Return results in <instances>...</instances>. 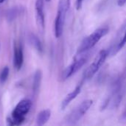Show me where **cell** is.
Here are the masks:
<instances>
[{
    "mask_svg": "<svg viewBox=\"0 0 126 126\" xmlns=\"http://www.w3.org/2000/svg\"><path fill=\"white\" fill-rule=\"evenodd\" d=\"M32 103L30 99H23L16 106L14 109L7 117V125L10 126H20L25 120L26 116L30 112Z\"/></svg>",
    "mask_w": 126,
    "mask_h": 126,
    "instance_id": "1",
    "label": "cell"
},
{
    "mask_svg": "<svg viewBox=\"0 0 126 126\" xmlns=\"http://www.w3.org/2000/svg\"><path fill=\"white\" fill-rule=\"evenodd\" d=\"M108 32L109 29L107 27H100L94 30L92 34L86 37L82 41L77 50V54L86 53L92 49Z\"/></svg>",
    "mask_w": 126,
    "mask_h": 126,
    "instance_id": "2",
    "label": "cell"
},
{
    "mask_svg": "<svg viewBox=\"0 0 126 126\" xmlns=\"http://www.w3.org/2000/svg\"><path fill=\"white\" fill-rule=\"evenodd\" d=\"M71 0H58V10L55 19V35L60 38L63 32L66 14L70 7Z\"/></svg>",
    "mask_w": 126,
    "mask_h": 126,
    "instance_id": "3",
    "label": "cell"
},
{
    "mask_svg": "<svg viewBox=\"0 0 126 126\" xmlns=\"http://www.w3.org/2000/svg\"><path fill=\"white\" fill-rule=\"evenodd\" d=\"M93 104L92 100H86L83 101L78 107L72 110L65 118L64 121L67 125L77 124L87 113Z\"/></svg>",
    "mask_w": 126,
    "mask_h": 126,
    "instance_id": "4",
    "label": "cell"
},
{
    "mask_svg": "<svg viewBox=\"0 0 126 126\" xmlns=\"http://www.w3.org/2000/svg\"><path fill=\"white\" fill-rule=\"evenodd\" d=\"M88 59V54L87 52L83 54H77L75 57L73 61L71 64H69L61 73V80H66L75 75L78 71H79L82 66L86 63Z\"/></svg>",
    "mask_w": 126,
    "mask_h": 126,
    "instance_id": "5",
    "label": "cell"
},
{
    "mask_svg": "<svg viewBox=\"0 0 126 126\" xmlns=\"http://www.w3.org/2000/svg\"><path fill=\"white\" fill-rule=\"evenodd\" d=\"M109 51L106 49H103L96 55L92 63L90 64V66L86 69L85 75H84V79L86 80H90L92 79L100 70V69L103 66V63H105L107 57L109 56Z\"/></svg>",
    "mask_w": 126,
    "mask_h": 126,
    "instance_id": "6",
    "label": "cell"
},
{
    "mask_svg": "<svg viewBox=\"0 0 126 126\" xmlns=\"http://www.w3.org/2000/svg\"><path fill=\"white\" fill-rule=\"evenodd\" d=\"M126 44V21L122 25L118 31L114 41L110 49V54L111 56L115 55Z\"/></svg>",
    "mask_w": 126,
    "mask_h": 126,
    "instance_id": "7",
    "label": "cell"
},
{
    "mask_svg": "<svg viewBox=\"0 0 126 126\" xmlns=\"http://www.w3.org/2000/svg\"><path fill=\"white\" fill-rule=\"evenodd\" d=\"M24 63V52L23 47L21 42L18 41H14L13 44V66L15 69L19 71Z\"/></svg>",
    "mask_w": 126,
    "mask_h": 126,
    "instance_id": "8",
    "label": "cell"
},
{
    "mask_svg": "<svg viewBox=\"0 0 126 126\" xmlns=\"http://www.w3.org/2000/svg\"><path fill=\"white\" fill-rule=\"evenodd\" d=\"M35 18L38 28L40 32H44L45 29V16L44 11V0H36L35 4Z\"/></svg>",
    "mask_w": 126,
    "mask_h": 126,
    "instance_id": "9",
    "label": "cell"
},
{
    "mask_svg": "<svg viewBox=\"0 0 126 126\" xmlns=\"http://www.w3.org/2000/svg\"><path fill=\"white\" fill-rule=\"evenodd\" d=\"M81 88H82V83L78 85L73 91H72L65 97V98L61 102V110H64L70 104V103L78 97V95L81 92Z\"/></svg>",
    "mask_w": 126,
    "mask_h": 126,
    "instance_id": "10",
    "label": "cell"
},
{
    "mask_svg": "<svg viewBox=\"0 0 126 126\" xmlns=\"http://www.w3.org/2000/svg\"><path fill=\"white\" fill-rule=\"evenodd\" d=\"M24 7L21 6H14L9 8L5 13V17L7 21L12 22L16 20L20 15L24 13Z\"/></svg>",
    "mask_w": 126,
    "mask_h": 126,
    "instance_id": "11",
    "label": "cell"
},
{
    "mask_svg": "<svg viewBox=\"0 0 126 126\" xmlns=\"http://www.w3.org/2000/svg\"><path fill=\"white\" fill-rule=\"evenodd\" d=\"M42 80V71L40 69H38L35 71L34 76H33V80H32V94L33 97H37L41 84Z\"/></svg>",
    "mask_w": 126,
    "mask_h": 126,
    "instance_id": "12",
    "label": "cell"
},
{
    "mask_svg": "<svg viewBox=\"0 0 126 126\" xmlns=\"http://www.w3.org/2000/svg\"><path fill=\"white\" fill-rule=\"evenodd\" d=\"M28 40L31 46L38 52L42 53L44 52V47L43 44L39 39V38L34 33L31 32L28 35Z\"/></svg>",
    "mask_w": 126,
    "mask_h": 126,
    "instance_id": "13",
    "label": "cell"
},
{
    "mask_svg": "<svg viewBox=\"0 0 126 126\" xmlns=\"http://www.w3.org/2000/svg\"><path fill=\"white\" fill-rule=\"evenodd\" d=\"M51 117V111L49 109H44L38 114L36 118V124L38 126L45 125Z\"/></svg>",
    "mask_w": 126,
    "mask_h": 126,
    "instance_id": "14",
    "label": "cell"
},
{
    "mask_svg": "<svg viewBox=\"0 0 126 126\" xmlns=\"http://www.w3.org/2000/svg\"><path fill=\"white\" fill-rule=\"evenodd\" d=\"M9 72H10L9 67L7 66H4L0 72V83L3 84L7 81L9 76Z\"/></svg>",
    "mask_w": 126,
    "mask_h": 126,
    "instance_id": "15",
    "label": "cell"
},
{
    "mask_svg": "<svg viewBox=\"0 0 126 126\" xmlns=\"http://www.w3.org/2000/svg\"><path fill=\"white\" fill-rule=\"evenodd\" d=\"M83 0H76V9L80 10L82 7Z\"/></svg>",
    "mask_w": 126,
    "mask_h": 126,
    "instance_id": "16",
    "label": "cell"
},
{
    "mask_svg": "<svg viewBox=\"0 0 126 126\" xmlns=\"http://www.w3.org/2000/svg\"><path fill=\"white\" fill-rule=\"evenodd\" d=\"M120 120L121 122H126V106L125 109H124V111L123 112L122 116H121L120 118Z\"/></svg>",
    "mask_w": 126,
    "mask_h": 126,
    "instance_id": "17",
    "label": "cell"
},
{
    "mask_svg": "<svg viewBox=\"0 0 126 126\" xmlns=\"http://www.w3.org/2000/svg\"><path fill=\"white\" fill-rule=\"evenodd\" d=\"M126 4V0H117V4L120 7H123Z\"/></svg>",
    "mask_w": 126,
    "mask_h": 126,
    "instance_id": "18",
    "label": "cell"
},
{
    "mask_svg": "<svg viewBox=\"0 0 126 126\" xmlns=\"http://www.w3.org/2000/svg\"><path fill=\"white\" fill-rule=\"evenodd\" d=\"M4 1H5V0H0V4H2Z\"/></svg>",
    "mask_w": 126,
    "mask_h": 126,
    "instance_id": "19",
    "label": "cell"
},
{
    "mask_svg": "<svg viewBox=\"0 0 126 126\" xmlns=\"http://www.w3.org/2000/svg\"><path fill=\"white\" fill-rule=\"evenodd\" d=\"M46 1H47V2H49V1H51V0H46Z\"/></svg>",
    "mask_w": 126,
    "mask_h": 126,
    "instance_id": "20",
    "label": "cell"
},
{
    "mask_svg": "<svg viewBox=\"0 0 126 126\" xmlns=\"http://www.w3.org/2000/svg\"><path fill=\"white\" fill-rule=\"evenodd\" d=\"M0 47H1V44H0Z\"/></svg>",
    "mask_w": 126,
    "mask_h": 126,
    "instance_id": "21",
    "label": "cell"
},
{
    "mask_svg": "<svg viewBox=\"0 0 126 126\" xmlns=\"http://www.w3.org/2000/svg\"></svg>",
    "mask_w": 126,
    "mask_h": 126,
    "instance_id": "22",
    "label": "cell"
}]
</instances>
